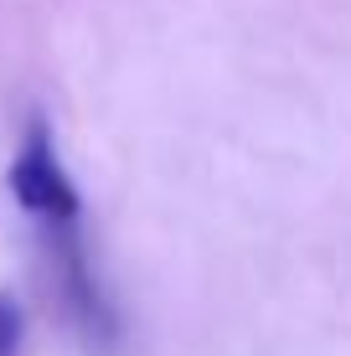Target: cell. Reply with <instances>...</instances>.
Masks as SVG:
<instances>
[{
    "label": "cell",
    "mask_w": 351,
    "mask_h": 356,
    "mask_svg": "<svg viewBox=\"0 0 351 356\" xmlns=\"http://www.w3.org/2000/svg\"><path fill=\"white\" fill-rule=\"evenodd\" d=\"M6 191H10V202H16V212L26 217L31 232H36L47 279H52L72 330H78L88 346H114L119 321H114V305H108L99 274H93V264H88L83 196L72 186L63 155H57V129L47 124V119H31L26 134H21L16 155H10V170H6Z\"/></svg>",
    "instance_id": "1"
},
{
    "label": "cell",
    "mask_w": 351,
    "mask_h": 356,
    "mask_svg": "<svg viewBox=\"0 0 351 356\" xmlns=\"http://www.w3.org/2000/svg\"><path fill=\"white\" fill-rule=\"evenodd\" d=\"M26 341V321H21V305L10 294H0V356H21Z\"/></svg>",
    "instance_id": "2"
}]
</instances>
